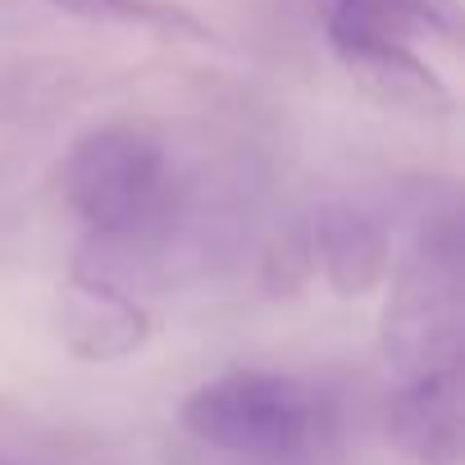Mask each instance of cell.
<instances>
[{
    "label": "cell",
    "mask_w": 465,
    "mask_h": 465,
    "mask_svg": "<svg viewBox=\"0 0 465 465\" xmlns=\"http://www.w3.org/2000/svg\"><path fill=\"white\" fill-rule=\"evenodd\" d=\"M388 438L415 465H456L465 447V383L460 370L392 383Z\"/></svg>",
    "instance_id": "obj_6"
},
{
    "label": "cell",
    "mask_w": 465,
    "mask_h": 465,
    "mask_svg": "<svg viewBox=\"0 0 465 465\" xmlns=\"http://www.w3.org/2000/svg\"><path fill=\"white\" fill-rule=\"evenodd\" d=\"M306 223H311V256L338 297H365L383 283L392 265V232L374 205L333 196Z\"/></svg>",
    "instance_id": "obj_4"
},
{
    "label": "cell",
    "mask_w": 465,
    "mask_h": 465,
    "mask_svg": "<svg viewBox=\"0 0 465 465\" xmlns=\"http://www.w3.org/2000/svg\"><path fill=\"white\" fill-rule=\"evenodd\" d=\"M379 347L392 383L460 370L465 356V247L451 205L429 210L397 261Z\"/></svg>",
    "instance_id": "obj_2"
},
{
    "label": "cell",
    "mask_w": 465,
    "mask_h": 465,
    "mask_svg": "<svg viewBox=\"0 0 465 465\" xmlns=\"http://www.w3.org/2000/svg\"><path fill=\"white\" fill-rule=\"evenodd\" d=\"M311 265H315V256H311V223L302 219V223H292L283 238L265 252V283H270L274 292L297 288V283L311 274Z\"/></svg>",
    "instance_id": "obj_9"
},
{
    "label": "cell",
    "mask_w": 465,
    "mask_h": 465,
    "mask_svg": "<svg viewBox=\"0 0 465 465\" xmlns=\"http://www.w3.org/2000/svg\"><path fill=\"white\" fill-rule=\"evenodd\" d=\"M324 33H329V46H333L338 64L379 105L415 114V119H438V114L451 110L447 83L401 37L379 33V28H370V24H361L351 15H338V10H329Z\"/></svg>",
    "instance_id": "obj_3"
},
{
    "label": "cell",
    "mask_w": 465,
    "mask_h": 465,
    "mask_svg": "<svg viewBox=\"0 0 465 465\" xmlns=\"http://www.w3.org/2000/svg\"><path fill=\"white\" fill-rule=\"evenodd\" d=\"M178 424L192 447L292 465H320L342 429L329 388L279 370H232L201 383L183 401Z\"/></svg>",
    "instance_id": "obj_1"
},
{
    "label": "cell",
    "mask_w": 465,
    "mask_h": 465,
    "mask_svg": "<svg viewBox=\"0 0 465 465\" xmlns=\"http://www.w3.org/2000/svg\"><path fill=\"white\" fill-rule=\"evenodd\" d=\"M46 5L87 19V24H114V28H151L160 37H205L201 19L169 0H46Z\"/></svg>",
    "instance_id": "obj_7"
},
{
    "label": "cell",
    "mask_w": 465,
    "mask_h": 465,
    "mask_svg": "<svg viewBox=\"0 0 465 465\" xmlns=\"http://www.w3.org/2000/svg\"><path fill=\"white\" fill-rule=\"evenodd\" d=\"M60 333H64V347L78 361L114 365V361H128L146 347L151 315L124 288L92 279L83 270H69V283H64V297H60Z\"/></svg>",
    "instance_id": "obj_5"
},
{
    "label": "cell",
    "mask_w": 465,
    "mask_h": 465,
    "mask_svg": "<svg viewBox=\"0 0 465 465\" xmlns=\"http://www.w3.org/2000/svg\"><path fill=\"white\" fill-rule=\"evenodd\" d=\"M0 465H5V460H0Z\"/></svg>",
    "instance_id": "obj_11"
},
{
    "label": "cell",
    "mask_w": 465,
    "mask_h": 465,
    "mask_svg": "<svg viewBox=\"0 0 465 465\" xmlns=\"http://www.w3.org/2000/svg\"><path fill=\"white\" fill-rule=\"evenodd\" d=\"M169 465H292V460H242V456H219L205 447H178Z\"/></svg>",
    "instance_id": "obj_10"
},
{
    "label": "cell",
    "mask_w": 465,
    "mask_h": 465,
    "mask_svg": "<svg viewBox=\"0 0 465 465\" xmlns=\"http://www.w3.org/2000/svg\"><path fill=\"white\" fill-rule=\"evenodd\" d=\"M338 15H351L379 33L411 37V33H451L456 28V0H333Z\"/></svg>",
    "instance_id": "obj_8"
}]
</instances>
